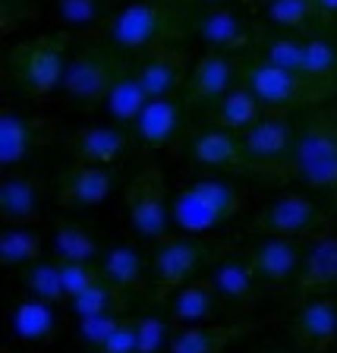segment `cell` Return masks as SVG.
<instances>
[{
  "mask_svg": "<svg viewBox=\"0 0 337 353\" xmlns=\"http://www.w3.org/2000/svg\"><path fill=\"white\" fill-rule=\"evenodd\" d=\"M186 26H190V16L180 10V3L130 0L114 10L101 29L92 32V38L114 54L145 57L161 48H174V41L186 35Z\"/></svg>",
  "mask_w": 337,
  "mask_h": 353,
  "instance_id": "cell-1",
  "label": "cell"
},
{
  "mask_svg": "<svg viewBox=\"0 0 337 353\" xmlns=\"http://www.w3.org/2000/svg\"><path fill=\"white\" fill-rule=\"evenodd\" d=\"M249 202V190L224 174H192L170 192L174 234H214Z\"/></svg>",
  "mask_w": 337,
  "mask_h": 353,
  "instance_id": "cell-2",
  "label": "cell"
},
{
  "mask_svg": "<svg viewBox=\"0 0 337 353\" xmlns=\"http://www.w3.org/2000/svg\"><path fill=\"white\" fill-rule=\"evenodd\" d=\"M230 252V240L218 234H170L148 259L152 265V300L167 303L183 284L202 278L218 259Z\"/></svg>",
  "mask_w": 337,
  "mask_h": 353,
  "instance_id": "cell-3",
  "label": "cell"
},
{
  "mask_svg": "<svg viewBox=\"0 0 337 353\" xmlns=\"http://www.w3.org/2000/svg\"><path fill=\"white\" fill-rule=\"evenodd\" d=\"M290 180L337 199V110L318 104L296 123Z\"/></svg>",
  "mask_w": 337,
  "mask_h": 353,
  "instance_id": "cell-4",
  "label": "cell"
},
{
  "mask_svg": "<svg viewBox=\"0 0 337 353\" xmlns=\"http://www.w3.org/2000/svg\"><path fill=\"white\" fill-rule=\"evenodd\" d=\"M252 51L309 79L325 101L337 95V35H258Z\"/></svg>",
  "mask_w": 337,
  "mask_h": 353,
  "instance_id": "cell-5",
  "label": "cell"
},
{
  "mask_svg": "<svg viewBox=\"0 0 337 353\" xmlns=\"http://www.w3.org/2000/svg\"><path fill=\"white\" fill-rule=\"evenodd\" d=\"M70 63V35H38L19 41L7 54V79L25 98H48L60 92Z\"/></svg>",
  "mask_w": 337,
  "mask_h": 353,
  "instance_id": "cell-6",
  "label": "cell"
},
{
  "mask_svg": "<svg viewBox=\"0 0 337 353\" xmlns=\"http://www.w3.org/2000/svg\"><path fill=\"white\" fill-rule=\"evenodd\" d=\"M243 161L246 174H256L268 183H287L290 180V161H294L296 120L294 110H265L262 120L240 132Z\"/></svg>",
  "mask_w": 337,
  "mask_h": 353,
  "instance_id": "cell-7",
  "label": "cell"
},
{
  "mask_svg": "<svg viewBox=\"0 0 337 353\" xmlns=\"http://www.w3.org/2000/svg\"><path fill=\"white\" fill-rule=\"evenodd\" d=\"M123 218L132 236L148 246H158L174 234V208H170V190L164 180L161 164L148 161L123 192Z\"/></svg>",
  "mask_w": 337,
  "mask_h": 353,
  "instance_id": "cell-8",
  "label": "cell"
},
{
  "mask_svg": "<svg viewBox=\"0 0 337 353\" xmlns=\"http://www.w3.org/2000/svg\"><path fill=\"white\" fill-rule=\"evenodd\" d=\"M325 228H334V212L306 192H280L268 199L252 218L256 236H290L306 243Z\"/></svg>",
  "mask_w": 337,
  "mask_h": 353,
  "instance_id": "cell-9",
  "label": "cell"
},
{
  "mask_svg": "<svg viewBox=\"0 0 337 353\" xmlns=\"http://www.w3.org/2000/svg\"><path fill=\"white\" fill-rule=\"evenodd\" d=\"M243 82L256 92V98L265 104V110H300L325 104L322 92L309 79H303L294 70L265 60L262 54L249 51L243 66Z\"/></svg>",
  "mask_w": 337,
  "mask_h": 353,
  "instance_id": "cell-10",
  "label": "cell"
},
{
  "mask_svg": "<svg viewBox=\"0 0 337 353\" xmlns=\"http://www.w3.org/2000/svg\"><path fill=\"white\" fill-rule=\"evenodd\" d=\"M120 70H123L120 54L108 51L101 44H88L82 51L70 54L63 82H60V95L76 108H98V104H104Z\"/></svg>",
  "mask_w": 337,
  "mask_h": 353,
  "instance_id": "cell-11",
  "label": "cell"
},
{
  "mask_svg": "<svg viewBox=\"0 0 337 353\" xmlns=\"http://www.w3.org/2000/svg\"><path fill=\"white\" fill-rule=\"evenodd\" d=\"M190 101L183 95L174 98H152L139 120L130 126L132 142L142 152H174L183 148L190 139Z\"/></svg>",
  "mask_w": 337,
  "mask_h": 353,
  "instance_id": "cell-12",
  "label": "cell"
},
{
  "mask_svg": "<svg viewBox=\"0 0 337 353\" xmlns=\"http://www.w3.org/2000/svg\"><path fill=\"white\" fill-rule=\"evenodd\" d=\"M57 132V120L41 114H25L13 101L0 108V164L3 170H16L29 161L38 148H44Z\"/></svg>",
  "mask_w": 337,
  "mask_h": 353,
  "instance_id": "cell-13",
  "label": "cell"
},
{
  "mask_svg": "<svg viewBox=\"0 0 337 353\" xmlns=\"http://www.w3.org/2000/svg\"><path fill=\"white\" fill-rule=\"evenodd\" d=\"M190 29L198 41L205 44L208 51H252L258 41V32L240 10H234L230 3H221V7H205L196 10L190 16Z\"/></svg>",
  "mask_w": 337,
  "mask_h": 353,
  "instance_id": "cell-14",
  "label": "cell"
},
{
  "mask_svg": "<svg viewBox=\"0 0 337 353\" xmlns=\"http://www.w3.org/2000/svg\"><path fill=\"white\" fill-rule=\"evenodd\" d=\"M252 272H256L262 290L280 294L287 284H296L303 268V240L290 236H258L246 250Z\"/></svg>",
  "mask_w": 337,
  "mask_h": 353,
  "instance_id": "cell-15",
  "label": "cell"
},
{
  "mask_svg": "<svg viewBox=\"0 0 337 353\" xmlns=\"http://www.w3.org/2000/svg\"><path fill=\"white\" fill-rule=\"evenodd\" d=\"M186 161L198 174H246L240 132L224 126H202L186 139Z\"/></svg>",
  "mask_w": 337,
  "mask_h": 353,
  "instance_id": "cell-16",
  "label": "cell"
},
{
  "mask_svg": "<svg viewBox=\"0 0 337 353\" xmlns=\"http://www.w3.org/2000/svg\"><path fill=\"white\" fill-rule=\"evenodd\" d=\"M243 66H246V54L205 51L192 63L183 98L190 104H214L218 98H224L230 88H236L243 82Z\"/></svg>",
  "mask_w": 337,
  "mask_h": 353,
  "instance_id": "cell-17",
  "label": "cell"
},
{
  "mask_svg": "<svg viewBox=\"0 0 337 353\" xmlns=\"http://www.w3.org/2000/svg\"><path fill=\"white\" fill-rule=\"evenodd\" d=\"M132 148H136L132 132L114 120H104V123L79 126L66 139V158L70 164H117Z\"/></svg>",
  "mask_w": 337,
  "mask_h": 353,
  "instance_id": "cell-18",
  "label": "cell"
},
{
  "mask_svg": "<svg viewBox=\"0 0 337 353\" xmlns=\"http://www.w3.org/2000/svg\"><path fill=\"white\" fill-rule=\"evenodd\" d=\"M294 341L309 353H325L337 347V296L331 294H312L303 296L296 306L294 322Z\"/></svg>",
  "mask_w": 337,
  "mask_h": 353,
  "instance_id": "cell-19",
  "label": "cell"
},
{
  "mask_svg": "<svg viewBox=\"0 0 337 353\" xmlns=\"http://www.w3.org/2000/svg\"><path fill=\"white\" fill-rule=\"evenodd\" d=\"M139 76L142 88L148 98H174L183 95L186 82H190V54L183 48H161L132 63Z\"/></svg>",
  "mask_w": 337,
  "mask_h": 353,
  "instance_id": "cell-20",
  "label": "cell"
},
{
  "mask_svg": "<svg viewBox=\"0 0 337 353\" xmlns=\"http://www.w3.org/2000/svg\"><path fill=\"white\" fill-rule=\"evenodd\" d=\"M300 296L337 290V228H325L303 243V268L296 278Z\"/></svg>",
  "mask_w": 337,
  "mask_h": 353,
  "instance_id": "cell-21",
  "label": "cell"
},
{
  "mask_svg": "<svg viewBox=\"0 0 337 353\" xmlns=\"http://www.w3.org/2000/svg\"><path fill=\"white\" fill-rule=\"evenodd\" d=\"M265 26L284 35H337V22L318 10L316 0H256Z\"/></svg>",
  "mask_w": 337,
  "mask_h": 353,
  "instance_id": "cell-22",
  "label": "cell"
},
{
  "mask_svg": "<svg viewBox=\"0 0 337 353\" xmlns=\"http://www.w3.org/2000/svg\"><path fill=\"white\" fill-rule=\"evenodd\" d=\"M205 278L212 281L214 294L221 296V303L230 309H252L258 303V296L265 294L258 278H256V272H252L249 259L234 256V252L218 259V262L205 272Z\"/></svg>",
  "mask_w": 337,
  "mask_h": 353,
  "instance_id": "cell-23",
  "label": "cell"
},
{
  "mask_svg": "<svg viewBox=\"0 0 337 353\" xmlns=\"http://www.w3.org/2000/svg\"><path fill=\"white\" fill-rule=\"evenodd\" d=\"M44 214V186L35 174L3 170L0 180V221L7 224H38Z\"/></svg>",
  "mask_w": 337,
  "mask_h": 353,
  "instance_id": "cell-24",
  "label": "cell"
},
{
  "mask_svg": "<svg viewBox=\"0 0 337 353\" xmlns=\"http://www.w3.org/2000/svg\"><path fill=\"white\" fill-rule=\"evenodd\" d=\"M114 190V168L110 164H66L60 170L57 202L66 208L101 205Z\"/></svg>",
  "mask_w": 337,
  "mask_h": 353,
  "instance_id": "cell-25",
  "label": "cell"
},
{
  "mask_svg": "<svg viewBox=\"0 0 337 353\" xmlns=\"http://www.w3.org/2000/svg\"><path fill=\"white\" fill-rule=\"evenodd\" d=\"M7 328L10 338L19 344H51L60 334L57 306L35 296H19L7 312Z\"/></svg>",
  "mask_w": 337,
  "mask_h": 353,
  "instance_id": "cell-26",
  "label": "cell"
},
{
  "mask_svg": "<svg viewBox=\"0 0 337 353\" xmlns=\"http://www.w3.org/2000/svg\"><path fill=\"white\" fill-rule=\"evenodd\" d=\"M98 268H101V278L110 287H117L120 294H142L152 281V265L132 243H110L98 259Z\"/></svg>",
  "mask_w": 337,
  "mask_h": 353,
  "instance_id": "cell-27",
  "label": "cell"
},
{
  "mask_svg": "<svg viewBox=\"0 0 337 353\" xmlns=\"http://www.w3.org/2000/svg\"><path fill=\"white\" fill-rule=\"evenodd\" d=\"M167 303H170L167 319H170L174 328L176 325H208L214 319V312L224 306L205 274L196 278V281H190V284H183Z\"/></svg>",
  "mask_w": 337,
  "mask_h": 353,
  "instance_id": "cell-28",
  "label": "cell"
},
{
  "mask_svg": "<svg viewBox=\"0 0 337 353\" xmlns=\"http://www.w3.org/2000/svg\"><path fill=\"white\" fill-rule=\"evenodd\" d=\"M148 101H152V98L145 95V88H142L136 70L123 63V70L117 73V79H114V85H110L101 108H104V114H108V120H114V123L130 130V126L139 120V114L145 110Z\"/></svg>",
  "mask_w": 337,
  "mask_h": 353,
  "instance_id": "cell-29",
  "label": "cell"
},
{
  "mask_svg": "<svg viewBox=\"0 0 337 353\" xmlns=\"http://www.w3.org/2000/svg\"><path fill=\"white\" fill-rule=\"evenodd\" d=\"M265 114V104L256 98V92H252L246 82H240L236 88H230L224 98H218V101L212 104V110H208V123L214 126H224V130H234V132H243L249 130L256 120H262Z\"/></svg>",
  "mask_w": 337,
  "mask_h": 353,
  "instance_id": "cell-30",
  "label": "cell"
},
{
  "mask_svg": "<svg viewBox=\"0 0 337 353\" xmlns=\"http://www.w3.org/2000/svg\"><path fill=\"white\" fill-rule=\"evenodd\" d=\"M243 325H176L167 353H224V347L243 334Z\"/></svg>",
  "mask_w": 337,
  "mask_h": 353,
  "instance_id": "cell-31",
  "label": "cell"
},
{
  "mask_svg": "<svg viewBox=\"0 0 337 353\" xmlns=\"http://www.w3.org/2000/svg\"><path fill=\"white\" fill-rule=\"evenodd\" d=\"M54 262H98L101 259V246H98L95 234L76 221H57L48 236Z\"/></svg>",
  "mask_w": 337,
  "mask_h": 353,
  "instance_id": "cell-32",
  "label": "cell"
},
{
  "mask_svg": "<svg viewBox=\"0 0 337 353\" xmlns=\"http://www.w3.org/2000/svg\"><path fill=\"white\" fill-rule=\"evenodd\" d=\"M48 236L35 224H7L0 230V262L7 268H29L41 259Z\"/></svg>",
  "mask_w": 337,
  "mask_h": 353,
  "instance_id": "cell-33",
  "label": "cell"
},
{
  "mask_svg": "<svg viewBox=\"0 0 337 353\" xmlns=\"http://www.w3.org/2000/svg\"><path fill=\"white\" fill-rule=\"evenodd\" d=\"M22 296H35L44 303H66V290H63V274H60V262L54 259H38L35 265L22 268Z\"/></svg>",
  "mask_w": 337,
  "mask_h": 353,
  "instance_id": "cell-34",
  "label": "cell"
},
{
  "mask_svg": "<svg viewBox=\"0 0 337 353\" xmlns=\"http://www.w3.org/2000/svg\"><path fill=\"white\" fill-rule=\"evenodd\" d=\"M114 13L110 0H54V16L70 32H95Z\"/></svg>",
  "mask_w": 337,
  "mask_h": 353,
  "instance_id": "cell-35",
  "label": "cell"
},
{
  "mask_svg": "<svg viewBox=\"0 0 337 353\" xmlns=\"http://www.w3.org/2000/svg\"><path fill=\"white\" fill-rule=\"evenodd\" d=\"M126 294H120L117 287H110L108 281H98L95 287H88L85 294L70 300V312L76 319H88V316H104V312H123Z\"/></svg>",
  "mask_w": 337,
  "mask_h": 353,
  "instance_id": "cell-36",
  "label": "cell"
},
{
  "mask_svg": "<svg viewBox=\"0 0 337 353\" xmlns=\"http://www.w3.org/2000/svg\"><path fill=\"white\" fill-rule=\"evenodd\" d=\"M123 319H126L123 312H104V316L76 319V338H79L85 347H92V350H101Z\"/></svg>",
  "mask_w": 337,
  "mask_h": 353,
  "instance_id": "cell-37",
  "label": "cell"
},
{
  "mask_svg": "<svg viewBox=\"0 0 337 353\" xmlns=\"http://www.w3.org/2000/svg\"><path fill=\"white\" fill-rule=\"evenodd\" d=\"M136 334H139V353H167L174 325L161 316H142L136 319Z\"/></svg>",
  "mask_w": 337,
  "mask_h": 353,
  "instance_id": "cell-38",
  "label": "cell"
},
{
  "mask_svg": "<svg viewBox=\"0 0 337 353\" xmlns=\"http://www.w3.org/2000/svg\"><path fill=\"white\" fill-rule=\"evenodd\" d=\"M60 274H63V290H66V303L73 296L85 294L88 287H95L101 281V268L98 262H60Z\"/></svg>",
  "mask_w": 337,
  "mask_h": 353,
  "instance_id": "cell-39",
  "label": "cell"
},
{
  "mask_svg": "<svg viewBox=\"0 0 337 353\" xmlns=\"http://www.w3.org/2000/svg\"><path fill=\"white\" fill-rule=\"evenodd\" d=\"M101 353H139V334H136V319H123L117 331L108 338Z\"/></svg>",
  "mask_w": 337,
  "mask_h": 353,
  "instance_id": "cell-40",
  "label": "cell"
},
{
  "mask_svg": "<svg viewBox=\"0 0 337 353\" xmlns=\"http://www.w3.org/2000/svg\"><path fill=\"white\" fill-rule=\"evenodd\" d=\"M32 16L29 0H0V19H3V32H13L16 26Z\"/></svg>",
  "mask_w": 337,
  "mask_h": 353,
  "instance_id": "cell-41",
  "label": "cell"
},
{
  "mask_svg": "<svg viewBox=\"0 0 337 353\" xmlns=\"http://www.w3.org/2000/svg\"><path fill=\"white\" fill-rule=\"evenodd\" d=\"M227 0H180V7H190V10H205V7H221Z\"/></svg>",
  "mask_w": 337,
  "mask_h": 353,
  "instance_id": "cell-42",
  "label": "cell"
},
{
  "mask_svg": "<svg viewBox=\"0 0 337 353\" xmlns=\"http://www.w3.org/2000/svg\"><path fill=\"white\" fill-rule=\"evenodd\" d=\"M258 353H284V350H258Z\"/></svg>",
  "mask_w": 337,
  "mask_h": 353,
  "instance_id": "cell-43",
  "label": "cell"
},
{
  "mask_svg": "<svg viewBox=\"0 0 337 353\" xmlns=\"http://www.w3.org/2000/svg\"><path fill=\"white\" fill-rule=\"evenodd\" d=\"M161 3H180V0H161Z\"/></svg>",
  "mask_w": 337,
  "mask_h": 353,
  "instance_id": "cell-44",
  "label": "cell"
},
{
  "mask_svg": "<svg viewBox=\"0 0 337 353\" xmlns=\"http://www.w3.org/2000/svg\"><path fill=\"white\" fill-rule=\"evenodd\" d=\"M7 353H25V350H7Z\"/></svg>",
  "mask_w": 337,
  "mask_h": 353,
  "instance_id": "cell-45",
  "label": "cell"
}]
</instances>
